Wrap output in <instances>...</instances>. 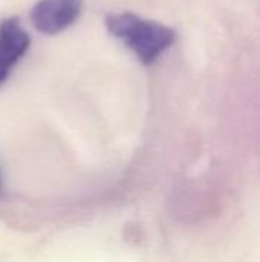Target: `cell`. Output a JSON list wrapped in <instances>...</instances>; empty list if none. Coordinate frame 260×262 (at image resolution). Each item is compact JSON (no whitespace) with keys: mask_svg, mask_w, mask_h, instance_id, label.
<instances>
[{"mask_svg":"<svg viewBox=\"0 0 260 262\" xmlns=\"http://www.w3.org/2000/svg\"><path fill=\"white\" fill-rule=\"evenodd\" d=\"M106 26L144 64H152L176 40V32L172 28L158 21L144 20L132 12L109 14L106 17Z\"/></svg>","mask_w":260,"mask_h":262,"instance_id":"1","label":"cell"},{"mask_svg":"<svg viewBox=\"0 0 260 262\" xmlns=\"http://www.w3.org/2000/svg\"><path fill=\"white\" fill-rule=\"evenodd\" d=\"M81 8V0H40L32 8L31 18L40 32L54 35L74 25Z\"/></svg>","mask_w":260,"mask_h":262,"instance_id":"2","label":"cell"},{"mask_svg":"<svg viewBox=\"0 0 260 262\" xmlns=\"http://www.w3.org/2000/svg\"><path fill=\"white\" fill-rule=\"evenodd\" d=\"M29 48L28 32L14 20H5L0 25V84L8 78L15 63Z\"/></svg>","mask_w":260,"mask_h":262,"instance_id":"3","label":"cell"}]
</instances>
